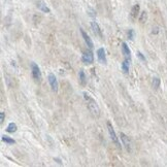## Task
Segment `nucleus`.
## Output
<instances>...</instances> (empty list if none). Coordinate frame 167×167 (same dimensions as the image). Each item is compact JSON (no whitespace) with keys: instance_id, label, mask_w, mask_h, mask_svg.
Masks as SVG:
<instances>
[{"instance_id":"obj_23","label":"nucleus","mask_w":167,"mask_h":167,"mask_svg":"<svg viewBox=\"0 0 167 167\" xmlns=\"http://www.w3.org/2000/svg\"><path fill=\"white\" fill-rule=\"evenodd\" d=\"M54 160H55V161H56V162H57V163H58V164H60V165H61V164H62L61 160H60V159H59V158H54Z\"/></svg>"},{"instance_id":"obj_19","label":"nucleus","mask_w":167,"mask_h":167,"mask_svg":"<svg viewBox=\"0 0 167 167\" xmlns=\"http://www.w3.org/2000/svg\"><path fill=\"white\" fill-rule=\"evenodd\" d=\"M134 35H135V32H134V30L130 29L129 31H128V38H129L130 40H133L134 39Z\"/></svg>"},{"instance_id":"obj_18","label":"nucleus","mask_w":167,"mask_h":167,"mask_svg":"<svg viewBox=\"0 0 167 167\" xmlns=\"http://www.w3.org/2000/svg\"><path fill=\"white\" fill-rule=\"evenodd\" d=\"M146 19H148V14H146V11H142L139 17V22L140 23H146Z\"/></svg>"},{"instance_id":"obj_20","label":"nucleus","mask_w":167,"mask_h":167,"mask_svg":"<svg viewBox=\"0 0 167 167\" xmlns=\"http://www.w3.org/2000/svg\"><path fill=\"white\" fill-rule=\"evenodd\" d=\"M137 57L139 58V59L141 60L142 62H146V57H144V56L142 55L141 52H137Z\"/></svg>"},{"instance_id":"obj_15","label":"nucleus","mask_w":167,"mask_h":167,"mask_svg":"<svg viewBox=\"0 0 167 167\" xmlns=\"http://www.w3.org/2000/svg\"><path fill=\"white\" fill-rule=\"evenodd\" d=\"M129 60H125L122 64H121V68H122V71L124 73H128L129 72Z\"/></svg>"},{"instance_id":"obj_5","label":"nucleus","mask_w":167,"mask_h":167,"mask_svg":"<svg viewBox=\"0 0 167 167\" xmlns=\"http://www.w3.org/2000/svg\"><path fill=\"white\" fill-rule=\"evenodd\" d=\"M82 61L85 64H92L94 62V55L92 51H86L82 53Z\"/></svg>"},{"instance_id":"obj_6","label":"nucleus","mask_w":167,"mask_h":167,"mask_svg":"<svg viewBox=\"0 0 167 167\" xmlns=\"http://www.w3.org/2000/svg\"><path fill=\"white\" fill-rule=\"evenodd\" d=\"M48 80H49V84L51 86L52 90L54 92H58V88H59V84H58V80L56 78L55 74L54 73H50L48 75Z\"/></svg>"},{"instance_id":"obj_8","label":"nucleus","mask_w":167,"mask_h":167,"mask_svg":"<svg viewBox=\"0 0 167 167\" xmlns=\"http://www.w3.org/2000/svg\"><path fill=\"white\" fill-rule=\"evenodd\" d=\"M91 28H92V31H93L94 35L97 36V37L99 38H102L103 37V35H102V31L101 29H100L99 25H98L96 22H92L91 23Z\"/></svg>"},{"instance_id":"obj_12","label":"nucleus","mask_w":167,"mask_h":167,"mask_svg":"<svg viewBox=\"0 0 167 167\" xmlns=\"http://www.w3.org/2000/svg\"><path fill=\"white\" fill-rule=\"evenodd\" d=\"M36 6L38 7V9H39V11H43V13H45V14H50V13H51L50 9L47 6V4H45L43 1H41V0L37 1V3H36Z\"/></svg>"},{"instance_id":"obj_22","label":"nucleus","mask_w":167,"mask_h":167,"mask_svg":"<svg viewBox=\"0 0 167 167\" xmlns=\"http://www.w3.org/2000/svg\"><path fill=\"white\" fill-rule=\"evenodd\" d=\"M89 15L91 16V17H95L96 14H95V11H94L93 9H90V11H89Z\"/></svg>"},{"instance_id":"obj_4","label":"nucleus","mask_w":167,"mask_h":167,"mask_svg":"<svg viewBox=\"0 0 167 167\" xmlns=\"http://www.w3.org/2000/svg\"><path fill=\"white\" fill-rule=\"evenodd\" d=\"M120 138L121 140H122V144L123 146L126 148V150H127V152H131L132 151V144H131V140H130V138L128 137L127 135L125 133H123V132H121L120 133Z\"/></svg>"},{"instance_id":"obj_1","label":"nucleus","mask_w":167,"mask_h":167,"mask_svg":"<svg viewBox=\"0 0 167 167\" xmlns=\"http://www.w3.org/2000/svg\"><path fill=\"white\" fill-rule=\"evenodd\" d=\"M84 98H85V100L87 101L88 109L92 112V114L95 116V117H99L100 108H99V106H98L97 102H96L95 100H94L93 98L89 95V94L86 93V92H84Z\"/></svg>"},{"instance_id":"obj_17","label":"nucleus","mask_w":167,"mask_h":167,"mask_svg":"<svg viewBox=\"0 0 167 167\" xmlns=\"http://www.w3.org/2000/svg\"><path fill=\"white\" fill-rule=\"evenodd\" d=\"M160 84H161V80L159 77H154L153 78V82H152V85H153V88H154L155 90H158L159 88H160Z\"/></svg>"},{"instance_id":"obj_13","label":"nucleus","mask_w":167,"mask_h":167,"mask_svg":"<svg viewBox=\"0 0 167 167\" xmlns=\"http://www.w3.org/2000/svg\"><path fill=\"white\" fill-rule=\"evenodd\" d=\"M78 77H80V82L82 86H85L86 82H87V78H86V74L84 70H80V73H78Z\"/></svg>"},{"instance_id":"obj_14","label":"nucleus","mask_w":167,"mask_h":167,"mask_svg":"<svg viewBox=\"0 0 167 167\" xmlns=\"http://www.w3.org/2000/svg\"><path fill=\"white\" fill-rule=\"evenodd\" d=\"M17 129H18L17 124H16V123H14V122H11V123H9V126H7L6 131L9 132V133H14V132L17 131Z\"/></svg>"},{"instance_id":"obj_2","label":"nucleus","mask_w":167,"mask_h":167,"mask_svg":"<svg viewBox=\"0 0 167 167\" xmlns=\"http://www.w3.org/2000/svg\"><path fill=\"white\" fill-rule=\"evenodd\" d=\"M30 68H31V74L33 80L36 82H41V71H40V68L38 67V65L35 62H31L30 64Z\"/></svg>"},{"instance_id":"obj_7","label":"nucleus","mask_w":167,"mask_h":167,"mask_svg":"<svg viewBox=\"0 0 167 167\" xmlns=\"http://www.w3.org/2000/svg\"><path fill=\"white\" fill-rule=\"evenodd\" d=\"M80 33H82V38H84V40H85V43H86V45H88V48H89V49H93L94 45H93V41H92V39L90 38V36L88 35L85 31H84V29H82V28H80Z\"/></svg>"},{"instance_id":"obj_3","label":"nucleus","mask_w":167,"mask_h":167,"mask_svg":"<svg viewBox=\"0 0 167 167\" xmlns=\"http://www.w3.org/2000/svg\"><path fill=\"white\" fill-rule=\"evenodd\" d=\"M106 125H107V130H108V133H109V136H110V139H112V141L116 144V146L119 149V150H121V144H120V141H119V137L117 136L116 132H114L112 123H110L109 121H107Z\"/></svg>"},{"instance_id":"obj_11","label":"nucleus","mask_w":167,"mask_h":167,"mask_svg":"<svg viewBox=\"0 0 167 167\" xmlns=\"http://www.w3.org/2000/svg\"><path fill=\"white\" fill-rule=\"evenodd\" d=\"M139 11H140V6L139 4H135L133 7L131 9V11H130V19L131 21H134L135 19H137L138 15H139Z\"/></svg>"},{"instance_id":"obj_9","label":"nucleus","mask_w":167,"mask_h":167,"mask_svg":"<svg viewBox=\"0 0 167 167\" xmlns=\"http://www.w3.org/2000/svg\"><path fill=\"white\" fill-rule=\"evenodd\" d=\"M97 59L101 64H106V55L103 48H99L97 50Z\"/></svg>"},{"instance_id":"obj_10","label":"nucleus","mask_w":167,"mask_h":167,"mask_svg":"<svg viewBox=\"0 0 167 167\" xmlns=\"http://www.w3.org/2000/svg\"><path fill=\"white\" fill-rule=\"evenodd\" d=\"M121 49H122V53H123V55L125 56L126 60H129L130 61V60H131V52H130V49L127 45V43H122V47H121Z\"/></svg>"},{"instance_id":"obj_21","label":"nucleus","mask_w":167,"mask_h":167,"mask_svg":"<svg viewBox=\"0 0 167 167\" xmlns=\"http://www.w3.org/2000/svg\"><path fill=\"white\" fill-rule=\"evenodd\" d=\"M4 118H5L4 112H0V123H1V124H3V122H4Z\"/></svg>"},{"instance_id":"obj_16","label":"nucleus","mask_w":167,"mask_h":167,"mask_svg":"<svg viewBox=\"0 0 167 167\" xmlns=\"http://www.w3.org/2000/svg\"><path fill=\"white\" fill-rule=\"evenodd\" d=\"M1 139H2L3 142H5V144H16V140L7 135H2L1 136Z\"/></svg>"}]
</instances>
